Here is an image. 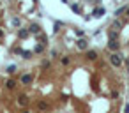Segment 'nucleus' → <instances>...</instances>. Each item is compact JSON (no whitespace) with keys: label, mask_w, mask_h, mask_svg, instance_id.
<instances>
[{"label":"nucleus","mask_w":129,"mask_h":113,"mask_svg":"<svg viewBox=\"0 0 129 113\" xmlns=\"http://www.w3.org/2000/svg\"><path fill=\"white\" fill-rule=\"evenodd\" d=\"M110 62H112L113 67H120V65H122V56H120L117 51H113L112 55H110Z\"/></svg>","instance_id":"f257e3e1"},{"label":"nucleus","mask_w":129,"mask_h":113,"mask_svg":"<svg viewBox=\"0 0 129 113\" xmlns=\"http://www.w3.org/2000/svg\"><path fill=\"white\" fill-rule=\"evenodd\" d=\"M108 48L112 50V51H119L120 44H119V41H117V39H110V41H108Z\"/></svg>","instance_id":"f03ea898"},{"label":"nucleus","mask_w":129,"mask_h":113,"mask_svg":"<svg viewBox=\"0 0 129 113\" xmlns=\"http://www.w3.org/2000/svg\"><path fill=\"white\" fill-rule=\"evenodd\" d=\"M76 46H78V50H81V51H83V50H88V41L81 37V39L78 41V44H76Z\"/></svg>","instance_id":"7ed1b4c3"},{"label":"nucleus","mask_w":129,"mask_h":113,"mask_svg":"<svg viewBox=\"0 0 129 113\" xmlns=\"http://www.w3.org/2000/svg\"><path fill=\"white\" fill-rule=\"evenodd\" d=\"M104 12H106L104 7H97V9H94V12H92V14H94L96 18H101V16H104Z\"/></svg>","instance_id":"20e7f679"},{"label":"nucleus","mask_w":129,"mask_h":113,"mask_svg":"<svg viewBox=\"0 0 129 113\" xmlns=\"http://www.w3.org/2000/svg\"><path fill=\"white\" fill-rule=\"evenodd\" d=\"M87 58H88V60H96V58H97V51H94V50H87Z\"/></svg>","instance_id":"39448f33"},{"label":"nucleus","mask_w":129,"mask_h":113,"mask_svg":"<svg viewBox=\"0 0 129 113\" xmlns=\"http://www.w3.org/2000/svg\"><path fill=\"white\" fill-rule=\"evenodd\" d=\"M32 80H34V76H32V74H23V76H21V83H25V85L32 83Z\"/></svg>","instance_id":"423d86ee"},{"label":"nucleus","mask_w":129,"mask_h":113,"mask_svg":"<svg viewBox=\"0 0 129 113\" xmlns=\"http://www.w3.org/2000/svg\"><path fill=\"white\" fill-rule=\"evenodd\" d=\"M120 28H122V23H120L119 20H115V21L112 23V30H115V32H119Z\"/></svg>","instance_id":"0eeeda50"},{"label":"nucleus","mask_w":129,"mask_h":113,"mask_svg":"<svg viewBox=\"0 0 129 113\" xmlns=\"http://www.w3.org/2000/svg\"><path fill=\"white\" fill-rule=\"evenodd\" d=\"M32 34H39V25H30V28H28Z\"/></svg>","instance_id":"6e6552de"},{"label":"nucleus","mask_w":129,"mask_h":113,"mask_svg":"<svg viewBox=\"0 0 129 113\" xmlns=\"http://www.w3.org/2000/svg\"><path fill=\"white\" fill-rule=\"evenodd\" d=\"M71 9L74 11V12H78V14H81V9H80V5H74V4H72V5H71Z\"/></svg>","instance_id":"1a4fd4ad"},{"label":"nucleus","mask_w":129,"mask_h":113,"mask_svg":"<svg viewBox=\"0 0 129 113\" xmlns=\"http://www.w3.org/2000/svg\"><path fill=\"white\" fill-rule=\"evenodd\" d=\"M117 34H119V32H115V30H110V35H108V37H110V39H117Z\"/></svg>","instance_id":"9d476101"},{"label":"nucleus","mask_w":129,"mask_h":113,"mask_svg":"<svg viewBox=\"0 0 129 113\" xmlns=\"http://www.w3.org/2000/svg\"><path fill=\"white\" fill-rule=\"evenodd\" d=\"M60 62H62L64 65H67V64L71 62V58H69V56H62V60H60Z\"/></svg>","instance_id":"9b49d317"},{"label":"nucleus","mask_w":129,"mask_h":113,"mask_svg":"<svg viewBox=\"0 0 129 113\" xmlns=\"http://www.w3.org/2000/svg\"><path fill=\"white\" fill-rule=\"evenodd\" d=\"M124 11H126V7H120V9H117V11H115V16H120Z\"/></svg>","instance_id":"f8f14e48"},{"label":"nucleus","mask_w":129,"mask_h":113,"mask_svg":"<svg viewBox=\"0 0 129 113\" xmlns=\"http://www.w3.org/2000/svg\"><path fill=\"white\" fill-rule=\"evenodd\" d=\"M14 85H16L14 80H9V81H7V88H14Z\"/></svg>","instance_id":"ddd939ff"},{"label":"nucleus","mask_w":129,"mask_h":113,"mask_svg":"<svg viewBox=\"0 0 129 113\" xmlns=\"http://www.w3.org/2000/svg\"><path fill=\"white\" fill-rule=\"evenodd\" d=\"M20 104H27V97H25V96L20 97Z\"/></svg>","instance_id":"4468645a"},{"label":"nucleus","mask_w":129,"mask_h":113,"mask_svg":"<svg viewBox=\"0 0 129 113\" xmlns=\"http://www.w3.org/2000/svg\"><path fill=\"white\" fill-rule=\"evenodd\" d=\"M12 25L18 27V25H20V20H18V18H14V20H12Z\"/></svg>","instance_id":"2eb2a0df"},{"label":"nucleus","mask_w":129,"mask_h":113,"mask_svg":"<svg viewBox=\"0 0 129 113\" xmlns=\"http://www.w3.org/2000/svg\"><path fill=\"white\" fill-rule=\"evenodd\" d=\"M27 34H28V32H27V30H20V37H25V35H27Z\"/></svg>","instance_id":"dca6fc26"},{"label":"nucleus","mask_w":129,"mask_h":113,"mask_svg":"<svg viewBox=\"0 0 129 113\" xmlns=\"http://www.w3.org/2000/svg\"><path fill=\"white\" fill-rule=\"evenodd\" d=\"M124 113H129V104H126V108H124Z\"/></svg>","instance_id":"f3484780"},{"label":"nucleus","mask_w":129,"mask_h":113,"mask_svg":"<svg viewBox=\"0 0 129 113\" xmlns=\"http://www.w3.org/2000/svg\"><path fill=\"white\" fill-rule=\"evenodd\" d=\"M124 12H126V16H129V5L126 7V11H124Z\"/></svg>","instance_id":"a211bd4d"},{"label":"nucleus","mask_w":129,"mask_h":113,"mask_svg":"<svg viewBox=\"0 0 129 113\" xmlns=\"http://www.w3.org/2000/svg\"><path fill=\"white\" fill-rule=\"evenodd\" d=\"M2 35H4V32H2V30H0V37H2Z\"/></svg>","instance_id":"6ab92c4d"},{"label":"nucleus","mask_w":129,"mask_h":113,"mask_svg":"<svg viewBox=\"0 0 129 113\" xmlns=\"http://www.w3.org/2000/svg\"><path fill=\"white\" fill-rule=\"evenodd\" d=\"M23 113H30V111H23Z\"/></svg>","instance_id":"aec40b11"},{"label":"nucleus","mask_w":129,"mask_h":113,"mask_svg":"<svg viewBox=\"0 0 129 113\" xmlns=\"http://www.w3.org/2000/svg\"><path fill=\"white\" fill-rule=\"evenodd\" d=\"M127 65H129V60H127Z\"/></svg>","instance_id":"412c9836"},{"label":"nucleus","mask_w":129,"mask_h":113,"mask_svg":"<svg viewBox=\"0 0 129 113\" xmlns=\"http://www.w3.org/2000/svg\"><path fill=\"white\" fill-rule=\"evenodd\" d=\"M127 74H129V69H127Z\"/></svg>","instance_id":"4be33fe9"}]
</instances>
